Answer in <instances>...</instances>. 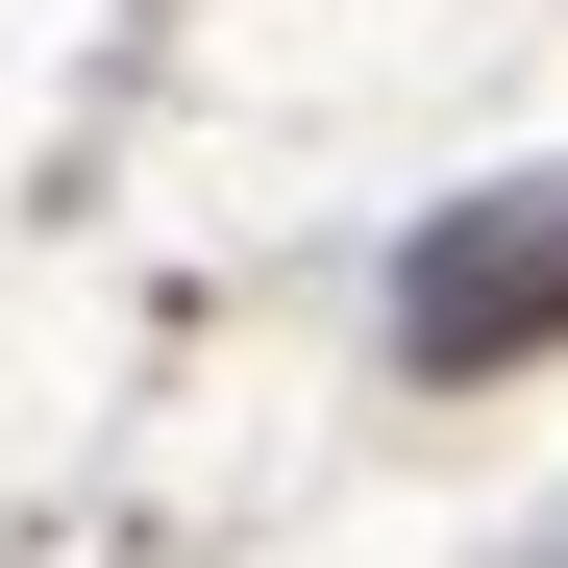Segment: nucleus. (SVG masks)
Wrapping results in <instances>:
<instances>
[{
	"label": "nucleus",
	"instance_id": "nucleus-1",
	"mask_svg": "<svg viewBox=\"0 0 568 568\" xmlns=\"http://www.w3.org/2000/svg\"><path fill=\"white\" fill-rule=\"evenodd\" d=\"M396 346H420V371L568 346V173H495V199H445V223L396 247Z\"/></svg>",
	"mask_w": 568,
	"mask_h": 568
}]
</instances>
